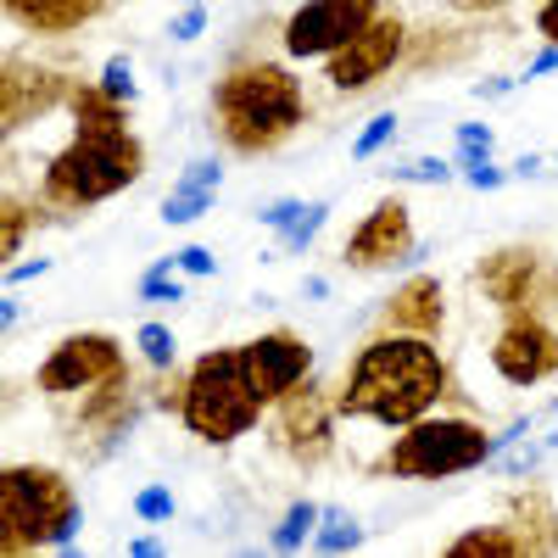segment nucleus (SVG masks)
<instances>
[{
  "instance_id": "2eb2a0df",
  "label": "nucleus",
  "mask_w": 558,
  "mask_h": 558,
  "mask_svg": "<svg viewBox=\"0 0 558 558\" xmlns=\"http://www.w3.org/2000/svg\"><path fill=\"white\" fill-rule=\"evenodd\" d=\"M536 268H542V252H531V246L492 252V257L481 263V291L497 296L508 313H514V307H536V286H531Z\"/></svg>"
},
{
  "instance_id": "4c0bfd02",
  "label": "nucleus",
  "mask_w": 558,
  "mask_h": 558,
  "mask_svg": "<svg viewBox=\"0 0 558 558\" xmlns=\"http://www.w3.org/2000/svg\"><path fill=\"white\" fill-rule=\"evenodd\" d=\"M514 84H520V78H508V73H492V78H481V84H475V96H481V101H502V96H508V89H514Z\"/></svg>"
},
{
  "instance_id": "a18cd8bd",
  "label": "nucleus",
  "mask_w": 558,
  "mask_h": 558,
  "mask_svg": "<svg viewBox=\"0 0 558 558\" xmlns=\"http://www.w3.org/2000/svg\"><path fill=\"white\" fill-rule=\"evenodd\" d=\"M324 291H330V286H324V279H318V274H313V279H302V296H313V302H318Z\"/></svg>"
},
{
  "instance_id": "37998d69",
  "label": "nucleus",
  "mask_w": 558,
  "mask_h": 558,
  "mask_svg": "<svg viewBox=\"0 0 558 558\" xmlns=\"http://www.w3.org/2000/svg\"><path fill=\"white\" fill-rule=\"evenodd\" d=\"M129 553H134V558H157V553H162V542H157V536H134V542H129Z\"/></svg>"
},
{
  "instance_id": "c756f323",
  "label": "nucleus",
  "mask_w": 558,
  "mask_h": 558,
  "mask_svg": "<svg viewBox=\"0 0 558 558\" xmlns=\"http://www.w3.org/2000/svg\"><path fill=\"white\" fill-rule=\"evenodd\" d=\"M7 223H0V252L17 257L23 252V235H28V223H34V207H23L17 196H7V213H0Z\"/></svg>"
},
{
  "instance_id": "7ed1b4c3",
  "label": "nucleus",
  "mask_w": 558,
  "mask_h": 558,
  "mask_svg": "<svg viewBox=\"0 0 558 558\" xmlns=\"http://www.w3.org/2000/svg\"><path fill=\"white\" fill-rule=\"evenodd\" d=\"M173 413H179V425L191 430L196 441L229 447V441H241V436H252L263 425L268 402L252 391L241 347H207L191 368H184V386H179Z\"/></svg>"
},
{
  "instance_id": "1a4fd4ad",
  "label": "nucleus",
  "mask_w": 558,
  "mask_h": 558,
  "mask_svg": "<svg viewBox=\"0 0 558 558\" xmlns=\"http://www.w3.org/2000/svg\"><path fill=\"white\" fill-rule=\"evenodd\" d=\"M492 368H497V380L514 386V391L553 380L558 375V330L536 307H514L502 318L497 341H492Z\"/></svg>"
},
{
  "instance_id": "20e7f679",
  "label": "nucleus",
  "mask_w": 558,
  "mask_h": 558,
  "mask_svg": "<svg viewBox=\"0 0 558 558\" xmlns=\"http://www.w3.org/2000/svg\"><path fill=\"white\" fill-rule=\"evenodd\" d=\"M146 173V146L134 129H112V134H73L68 146L45 162L39 173V202L57 213H84L101 207L112 196H123L129 184H140Z\"/></svg>"
},
{
  "instance_id": "ea45409f",
  "label": "nucleus",
  "mask_w": 558,
  "mask_h": 558,
  "mask_svg": "<svg viewBox=\"0 0 558 558\" xmlns=\"http://www.w3.org/2000/svg\"><path fill=\"white\" fill-rule=\"evenodd\" d=\"M39 274H51V257H34V263H12V268H7V286H23V279H39Z\"/></svg>"
},
{
  "instance_id": "bb28decb",
  "label": "nucleus",
  "mask_w": 558,
  "mask_h": 558,
  "mask_svg": "<svg viewBox=\"0 0 558 558\" xmlns=\"http://www.w3.org/2000/svg\"><path fill=\"white\" fill-rule=\"evenodd\" d=\"M391 140H397V118H391V112L368 118V123H363V134L352 140V162H375V157L391 146Z\"/></svg>"
},
{
  "instance_id": "6e6552de",
  "label": "nucleus",
  "mask_w": 558,
  "mask_h": 558,
  "mask_svg": "<svg viewBox=\"0 0 558 558\" xmlns=\"http://www.w3.org/2000/svg\"><path fill=\"white\" fill-rule=\"evenodd\" d=\"M129 375V363H123V341H112L107 330H78V336H62L51 352L39 357L34 368V386L45 397H89L96 386Z\"/></svg>"
},
{
  "instance_id": "6ab92c4d",
  "label": "nucleus",
  "mask_w": 558,
  "mask_h": 558,
  "mask_svg": "<svg viewBox=\"0 0 558 558\" xmlns=\"http://www.w3.org/2000/svg\"><path fill=\"white\" fill-rule=\"evenodd\" d=\"M525 553H536V542L520 525H481L447 542V558H525Z\"/></svg>"
},
{
  "instance_id": "9b49d317",
  "label": "nucleus",
  "mask_w": 558,
  "mask_h": 558,
  "mask_svg": "<svg viewBox=\"0 0 558 558\" xmlns=\"http://www.w3.org/2000/svg\"><path fill=\"white\" fill-rule=\"evenodd\" d=\"M408 257H418V246H413V213L402 196H380L341 246V263L352 274H380V268L408 263Z\"/></svg>"
},
{
  "instance_id": "79ce46f5",
  "label": "nucleus",
  "mask_w": 558,
  "mask_h": 558,
  "mask_svg": "<svg viewBox=\"0 0 558 558\" xmlns=\"http://www.w3.org/2000/svg\"><path fill=\"white\" fill-rule=\"evenodd\" d=\"M502 7H514V0H452V12H463V17H486V12H502Z\"/></svg>"
},
{
  "instance_id": "412c9836",
  "label": "nucleus",
  "mask_w": 558,
  "mask_h": 558,
  "mask_svg": "<svg viewBox=\"0 0 558 558\" xmlns=\"http://www.w3.org/2000/svg\"><path fill=\"white\" fill-rule=\"evenodd\" d=\"M140 302H151V307H173V302H184V279H179V252H168V257H157L146 274H140Z\"/></svg>"
},
{
  "instance_id": "c9c22d12",
  "label": "nucleus",
  "mask_w": 558,
  "mask_h": 558,
  "mask_svg": "<svg viewBox=\"0 0 558 558\" xmlns=\"http://www.w3.org/2000/svg\"><path fill=\"white\" fill-rule=\"evenodd\" d=\"M492 463H497V475H508V481H520V475H531L536 463H542V447H525V452H497Z\"/></svg>"
},
{
  "instance_id": "de8ad7c7",
  "label": "nucleus",
  "mask_w": 558,
  "mask_h": 558,
  "mask_svg": "<svg viewBox=\"0 0 558 558\" xmlns=\"http://www.w3.org/2000/svg\"><path fill=\"white\" fill-rule=\"evenodd\" d=\"M34 0H7V17H17V12H28Z\"/></svg>"
},
{
  "instance_id": "7c9ffc66",
  "label": "nucleus",
  "mask_w": 558,
  "mask_h": 558,
  "mask_svg": "<svg viewBox=\"0 0 558 558\" xmlns=\"http://www.w3.org/2000/svg\"><path fill=\"white\" fill-rule=\"evenodd\" d=\"M107 96H118V101H140V84H134V68H129V57H107V68H101V78H96Z\"/></svg>"
},
{
  "instance_id": "a19ab883",
  "label": "nucleus",
  "mask_w": 558,
  "mask_h": 558,
  "mask_svg": "<svg viewBox=\"0 0 558 558\" xmlns=\"http://www.w3.org/2000/svg\"><path fill=\"white\" fill-rule=\"evenodd\" d=\"M553 68H558V45H542V51L525 62V84H531V78H542V73H553Z\"/></svg>"
},
{
  "instance_id": "8fccbe9b",
  "label": "nucleus",
  "mask_w": 558,
  "mask_h": 558,
  "mask_svg": "<svg viewBox=\"0 0 558 558\" xmlns=\"http://www.w3.org/2000/svg\"><path fill=\"white\" fill-rule=\"evenodd\" d=\"M553 447H558V436H553Z\"/></svg>"
},
{
  "instance_id": "0eeeda50",
  "label": "nucleus",
  "mask_w": 558,
  "mask_h": 558,
  "mask_svg": "<svg viewBox=\"0 0 558 558\" xmlns=\"http://www.w3.org/2000/svg\"><path fill=\"white\" fill-rule=\"evenodd\" d=\"M380 12H386V0H302V7L279 23V51L291 62H330L341 45H352Z\"/></svg>"
},
{
  "instance_id": "ddd939ff",
  "label": "nucleus",
  "mask_w": 558,
  "mask_h": 558,
  "mask_svg": "<svg viewBox=\"0 0 558 558\" xmlns=\"http://www.w3.org/2000/svg\"><path fill=\"white\" fill-rule=\"evenodd\" d=\"M246 352V375H252V391L274 408L286 402L296 386H307L313 375V347L296 336V330H263L252 341H241Z\"/></svg>"
},
{
  "instance_id": "9d476101",
  "label": "nucleus",
  "mask_w": 558,
  "mask_h": 558,
  "mask_svg": "<svg viewBox=\"0 0 558 558\" xmlns=\"http://www.w3.org/2000/svg\"><path fill=\"white\" fill-rule=\"evenodd\" d=\"M408 23L397 17V12H380L375 23H368L352 45H341V51L324 62V78H330V89L336 96H357V89H368V84H380V78H391L397 68H402V57H408Z\"/></svg>"
},
{
  "instance_id": "a878e982",
  "label": "nucleus",
  "mask_w": 558,
  "mask_h": 558,
  "mask_svg": "<svg viewBox=\"0 0 558 558\" xmlns=\"http://www.w3.org/2000/svg\"><path fill=\"white\" fill-rule=\"evenodd\" d=\"M458 179L470 184V191H502L508 179H514V168H497L492 157H470V151H458Z\"/></svg>"
},
{
  "instance_id": "f704fd0d",
  "label": "nucleus",
  "mask_w": 558,
  "mask_h": 558,
  "mask_svg": "<svg viewBox=\"0 0 558 558\" xmlns=\"http://www.w3.org/2000/svg\"><path fill=\"white\" fill-rule=\"evenodd\" d=\"M458 151H470V157H492V151H497L492 123H458Z\"/></svg>"
},
{
  "instance_id": "f8f14e48",
  "label": "nucleus",
  "mask_w": 558,
  "mask_h": 558,
  "mask_svg": "<svg viewBox=\"0 0 558 558\" xmlns=\"http://www.w3.org/2000/svg\"><path fill=\"white\" fill-rule=\"evenodd\" d=\"M274 447L291 452L302 470L330 458L336 447V397H324L313 386H296L286 402H274Z\"/></svg>"
},
{
  "instance_id": "423d86ee",
  "label": "nucleus",
  "mask_w": 558,
  "mask_h": 558,
  "mask_svg": "<svg viewBox=\"0 0 558 558\" xmlns=\"http://www.w3.org/2000/svg\"><path fill=\"white\" fill-rule=\"evenodd\" d=\"M497 436L481 425L475 413H425L413 425L397 430V441L375 458V475L391 481H452V475H470L481 463H492Z\"/></svg>"
},
{
  "instance_id": "dca6fc26",
  "label": "nucleus",
  "mask_w": 558,
  "mask_h": 558,
  "mask_svg": "<svg viewBox=\"0 0 558 558\" xmlns=\"http://www.w3.org/2000/svg\"><path fill=\"white\" fill-rule=\"evenodd\" d=\"M112 0H34L28 12H17L12 23L28 28V34H78L96 17H107Z\"/></svg>"
},
{
  "instance_id": "e433bc0d",
  "label": "nucleus",
  "mask_w": 558,
  "mask_h": 558,
  "mask_svg": "<svg viewBox=\"0 0 558 558\" xmlns=\"http://www.w3.org/2000/svg\"><path fill=\"white\" fill-rule=\"evenodd\" d=\"M179 274H191V279H213L218 274V257L207 246H184L179 252Z\"/></svg>"
},
{
  "instance_id": "c03bdc74",
  "label": "nucleus",
  "mask_w": 558,
  "mask_h": 558,
  "mask_svg": "<svg viewBox=\"0 0 558 558\" xmlns=\"http://www.w3.org/2000/svg\"><path fill=\"white\" fill-rule=\"evenodd\" d=\"M536 173H542V157H536V151H525V157L514 162V179H536Z\"/></svg>"
},
{
  "instance_id": "a211bd4d",
  "label": "nucleus",
  "mask_w": 558,
  "mask_h": 558,
  "mask_svg": "<svg viewBox=\"0 0 558 558\" xmlns=\"http://www.w3.org/2000/svg\"><path fill=\"white\" fill-rule=\"evenodd\" d=\"M68 112H73V134H112V129H129V101L107 96L101 84H73V89H68Z\"/></svg>"
},
{
  "instance_id": "4468645a",
  "label": "nucleus",
  "mask_w": 558,
  "mask_h": 558,
  "mask_svg": "<svg viewBox=\"0 0 558 558\" xmlns=\"http://www.w3.org/2000/svg\"><path fill=\"white\" fill-rule=\"evenodd\" d=\"M68 78H57V73H45V68H34V73H23L17 62L7 68V78H0V118H7V134L12 129H23L28 118H45L57 101H68Z\"/></svg>"
},
{
  "instance_id": "09e8293b",
  "label": "nucleus",
  "mask_w": 558,
  "mask_h": 558,
  "mask_svg": "<svg viewBox=\"0 0 558 558\" xmlns=\"http://www.w3.org/2000/svg\"><path fill=\"white\" fill-rule=\"evenodd\" d=\"M547 413H558V397H553V402H547Z\"/></svg>"
},
{
  "instance_id": "5701e85b",
  "label": "nucleus",
  "mask_w": 558,
  "mask_h": 558,
  "mask_svg": "<svg viewBox=\"0 0 558 558\" xmlns=\"http://www.w3.org/2000/svg\"><path fill=\"white\" fill-rule=\"evenodd\" d=\"M352 547H363V525L341 514V508H324L313 531V553H352Z\"/></svg>"
},
{
  "instance_id": "b1692460",
  "label": "nucleus",
  "mask_w": 558,
  "mask_h": 558,
  "mask_svg": "<svg viewBox=\"0 0 558 558\" xmlns=\"http://www.w3.org/2000/svg\"><path fill=\"white\" fill-rule=\"evenodd\" d=\"M213 202H218V191H191V184H173V191L162 196V223H173V229L202 223V218L213 213Z\"/></svg>"
},
{
  "instance_id": "58836bf2",
  "label": "nucleus",
  "mask_w": 558,
  "mask_h": 558,
  "mask_svg": "<svg viewBox=\"0 0 558 558\" xmlns=\"http://www.w3.org/2000/svg\"><path fill=\"white\" fill-rule=\"evenodd\" d=\"M536 34L547 45H558V0H542V7H536Z\"/></svg>"
},
{
  "instance_id": "393cba45",
  "label": "nucleus",
  "mask_w": 558,
  "mask_h": 558,
  "mask_svg": "<svg viewBox=\"0 0 558 558\" xmlns=\"http://www.w3.org/2000/svg\"><path fill=\"white\" fill-rule=\"evenodd\" d=\"M330 223V202H307V213L286 229V235H279V252H291V257H302L313 241H318V229Z\"/></svg>"
},
{
  "instance_id": "2f4dec72",
  "label": "nucleus",
  "mask_w": 558,
  "mask_h": 558,
  "mask_svg": "<svg viewBox=\"0 0 558 558\" xmlns=\"http://www.w3.org/2000/svg\"><path fill=\"white\" fill-rule=\"evenodd\" d=\"M202 34H207V7H202V0H191L179 17H168V39H179V45H191Z\"/></svg>"
},
{
  "instance_id": "f03ea898",
  "label": "nucleus",
  "mask_w": 558,
  "mask_h": 558,
  "mask_svg": "<svg viewBox=\"0 0 558 558\" xmlns=\"http://www.w3.org/2000/svg\"><path fill=\"white\" fill-rule=\"evenodd\" d=\"M213 123L235 157H268L307 123L302 78L279 62H235L213 84Z\"/></svg>"
},
{
  "instance_id": "f257e3e1",
  "label": "nucleus",
  "mask_w": 558,
  "mask_h": 558,
  "mask_svg": "<svg viewBox=\"0 0 558 558\" xmlns=\"http://www.w3.org/2000/svg\"><path fill=\"white\" fill-rule=\"evenodd\" d=\"M447 397H452V368L441 357V341L430 330L380 324L347 363V380L336 391V418L402 430L413 418L436 413Z\"/></svg>"
},
{
  "instance_id": "49530a36",
  "label": "nucleus",
  "mask_w": 558,
  "mask_h": 558,
  "mask_svg": "<svg viewBox=\"0 0 558 558\" xmlns=\"http://www.w3.org/2000/svg\"><path fill=\"white\" fill-rule=\"evenodd\" d=\"M17 313H23V307H17L12 296H7V302H0V324H7V330H12V324H17Z\"/></svg>"
},
{
  "instance_id": "39448f33",
  "label": "nucleus",
  "mask_w": 558,
  "mask_h": 558,
  "mask_svg": "<svg viewBox=\"0 0 558 558\" xmlns=\"http://www.w3.org/2000/svg\"><path fill=\"white\" fill-rule=\"evenodd\" d=\"M84 531L78 492L51 463H7L0 475V553H39V547H73Z\"/></svg>"
},
{
  "instance_id": "c85d7f7f",
  "label": "nucleus",
  "mask_w": 558,
  "mask_h": 558,
  "mask_svg": "<svg viewBox=\"0 0 558 558\" xmlns=\"http://www.w3.org/2000/svg\"><path fill=\"white\" fill-rule=\"evenodd\" d=\"M179 514V502L168 486H140L134 492V520H146V525H168Z\"/></svg>"
},
{
  "instance_id": "cd10ccee",
  "label": "nucleus",
  "mask_w": 558,
  "mask_h": 558,
  "mask_svg": "<svg viewBox=\"0 0 558 558\" xmlns=\"http://www.w3.org/2000/svg\"><path fill=\"white\" fill-rule=\"evenodd\" d=\"M402 184H452L458 179V162H447V157H413V162H402V168H391Z\"/></svg>"
},
{
  "instance_id": "72a5a7b5",
  "label": "nucleus",
  "mask_w": 558,
  "mask_h": 558,
  "mask_svg": "<svg viewBox=\"0 0 558 558\" xmlns=\"http://www.w3.org/2000/svg\"><path fill=\"white\" fill-rule=\"evenodd\" d=\"M302 213H307V202L286 196V202H274V207H263V213H257V223H263V229H274V235H286V229H291V223H296Z\"/></svg>"
},
{
  "instance_id": "aec40b11",
  "label": "nucleus",
  "mask_w": 558,
  "mask_h": 558,
  "mask_svg": "<svg viewBox=\"0 0 558 558\" xmlns=\"http://www.w3.org/2000/svg\"><path fill=\"white\" fill-rule=\"evenodd\" d=\"M318 514H324V508H318L313 497H296L286 514H279V525L268 531V547H274V553H302V547H313Z\"/></svg>"
},
{
  "instance_id": "f3484780",
  "label": "nucleus",
  "mask_w": 558,
  "mask_h": 558,
  "mask_svg": "<svg viewBox=\"0 0 558 558\" xmlns=\"http://www.w3.org/2000/svg\"><path fill=\"white\" fill-rule=\"evenodd\" d=\"M386 324H402V330H430V336H441V286H436L430 274L408 279V286L391 296V307H386Z\"/></svg>"
},
{
  "instance_id": "473e14b6",
  "label": "nucleus",
  "mask_w": 558,
  "mask_h": 558,
  "mask_svg": "<svg viewBox=\"0 0 558 558\" xmlns=\"http://www.w3.org/2000/svg\"><path fill=\"white\" fill-rule=\"evenodd\" d=\"M179 184H191V191H223V162H213V157H196L191 168L179 173Z\"/></svg>"
},
{
  "instance_id": "4be33fe9",
  "label": "nucleus",
  "mask_w": 558,
  "mask_h": 558,
  "mask_svg": "<svg viewBox=\"0 0 558 558\" xmlns=\"http://www.w3.org/2000/svg\"><path fill=\"white\" fill-rule=\"evenodd\" d=\"M134 347H140V357H146V368H157V375H168V368L179 363V336L168 330L162 318H146L134 330Z\"/></svg>"
}]
</instances>
